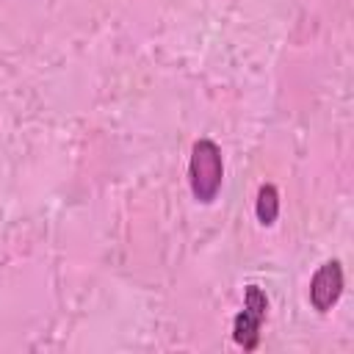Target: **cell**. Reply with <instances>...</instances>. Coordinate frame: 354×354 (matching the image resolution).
<instances>
[{
	"instance_id": "cell-1",
	"label": "cell",
	"mask_w": 354,
	"mask_h": 354,
	"mask_svg": "<svg viewBox=\"0 0 354 354\" xmlns=\"http://www.w3.org/2000/svg\"><path fill=\"white\" fill-rule=\"evenodd\" d=\"M224 183V155L213 138H196L188 158V185L199 205H210Z\"/></svg>"
},
{
	"instance_id": "cell-2",
	"label": "cell",
	"mask_w": 354,
	"mask_h": 354,
	"mask_svg": "<svg viewBox=\"0 0 354 354\" xmlns=\"http://www.w3.org/2000/svg\"><path fill=\"white\" fill-rule=\"evenodd\" d=\"M268 315V296L260 285H246L243 290V307L232 318V340L243 348L252 351L260 343V329Z\"/></svg>"
},
{
	"instance_id": "cell-3",
	"label": "cell",
	"mask_w": 354,
	"mask_h": 354,
	"mask_svg": "<svg viewBox=\"0 0 354 354\" xmlns=\"http://www.w3.org/2000/svg\"><path fill=\"white\" fill-rule=\"evenodd\" d=\"M343 288H346V279H343V263L340 260H326L315 268L313 279H310V290H307V299H310V307L315 313H329L340 296H343Z\"/></svg>"
},
{
	"instance_id": "cell-4",
	"label": "cell",
	"mask_w": 354,
	"mask_h": 354,
	"mask_svg": "<svg viewBox=\"0 0 354 354\" xmlns=\"http://www.w3.org/2000/svg\"><path fill=\"white\" fill-rule=\"evenodd\" d=\"M254 216L263 227H274L277 216H279V188L274 183H263L257 188V199H254Z\"/></svg>"
}]
</instances>
